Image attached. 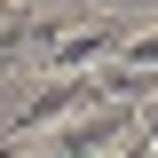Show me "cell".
Segmentation results:
<instances>
[{"label": "cell", "mask_w": 158, "mask_h": 158, "mask_svg": "<svg viewBox=\"0 0 158 158\" xmlns=\"http://www.w3.org/2000/svg\"><path fill=\"white\" fill-rule=\"evenodd\" d=\"M111 63H135V71H158V16H135V32H127V48H118Z\"/></svg>", "instance_id": "1"}]
</instances>
